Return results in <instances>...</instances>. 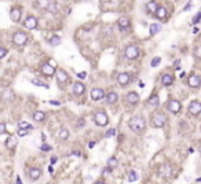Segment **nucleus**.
Masks as SVG:
<instances>
[{
    "instance_id": "8",
    "label": "nucleus",
    "mask_w": 201,
    "mask_h": 184,
    "mask_svg": "<svg viewBox=\"0 0 201 184\" xmlns=\"http://www.w3.org/2000/svg\"><path fill=\"white\" fill-rule=\"evenodd\" d=\"M55 76H57V83H58L59 85H64L66 84L69 81V76L68 73L65 72V70H62V69H58V72H55Z\"/></svg>"
},
{
    "instance_id": "41",
    "label": "nucleus",
    "mask_w": 201,
    "mask_h": 184,
    "mask_svg": "<svg viewBox=\"0 0 201 184\" xmlns=\"http://www.w3.org/2000/svg\"><path fill=\"white\" fill-rule=\"evenodd\" d=\"M77 126H79V128H83V126H85V120H84V118H80L79 121H77Z\"/></svg>"
},
{
    "instance_id": "39",
    "label": "nucleus",
    "mask_w": 201,
    "mask_h": 184,
    "mask_svg": "<svg viewBox=\"0 0 201 184\" xmlns=\"http://www.w3.org/2000/svg\"><path fill=\"white\" fill-rule=\"evenodd\" d=\"M200 18H201V12H197L196 17L193 18V22H191V23H193V25H197V23H198V21H200Z\"/></svg>"
},
{
    "instance_id": "14",
    "label": "nucleus",
    "mask_w": 201,
    "mask_h": 184,
    "mask_svg": "<svg viewBox=\"0 0 201 184\" xmlns=\"http://www.w3.org/2000/svg\"><path fill=\"white\" fill-rule=\"evenodd\" d=\"M42 73L44 74V76H47V77H51V76H54V73H55V68L51 66L50 63H44L42 66Z\"/></svg>"
},
{
    "instance_id": "43",
    "label": "nucleus",
    "mask_w": 201,
    "mask_h": 184,
    "mask_svg": "<svg viewBox=\"0 0 201 184\" xmlns=\"http://www.w3.org/2000/svg\"><path fill=\"white\" fill-rule=\"evenodd\" d=\"M174 69H175V70H180V61H175Z\"/></svg>"
},
{
    "instance_id": "9",
    "label": "nucleus",
    "mask_w": 201,
    "mask_h": 184,
    "mask_svg": "<svg viewBox=\"0 0 201 184\" xmlns=\"http://www.w3.org/2000/svg\"><path fill=\"white\" fill-rule=\"evenodd\" d=\"M159 174L160 177H163V179H167V177H171V174H172V169L169 165H161L159 168Z\"/></svg>"
},
{
    "instance_id": "35",
    "label": "nucleus",
    "mask_w": 201,
    "mask_h": 184,
    "mask_svg": "<svg viewBox=\"0 0 201 184\" xmlns=\"http://www.w3.org/2000/svg\"><path fill=\"white\" fill-rule=\"evenodd\" d=\"M113 136H116V129H114V128H110V129L105 133V137L109 139V137H113Z\"/></svg>"
},
{
    "instance_id": "13",
    "label": "nucleus",
    "mask_w": 201,
    "mask_h": 184,
    "mask_svg": "<svg viewBox=\"0 0 201 184\" xmlns=\"http://www.w3.org/2000/svg\"><path fill=\"white\" fill-rule=\"evenodd\" d=\"M24 25H25V28H26L28 30H33V29H36V26H37V19L32 15L28 17L26 19H25V22H24Z\"/></svg>"
},
{
    "instance_id": "15",
    "label": "nucleus",
    "mask_w": 201,
    "mask_h": 184,
    "mask_svg": "<svg viewBox=\"0 0 201 184\" xmlns=\"http://www.w3.org/2000/svg\"><path fill=\"white\" fill-rule=\"evenodd\" d=\"M117 25H119V28H120L121 30H125V29L130 28L131 21H130V18H128V17H121V18L117 21Z\"/></svg>"
},
{
    "instance_id": "50",
    "label": "nucleus",
    "mask_w": 201,
    "mask_h": 184,
    "mask_svg": "<svg viewBox=\"0 0 201 184\" xmlns=\"http://www.w3.org/2000/svg\"><path fill=\"white\" fill-rule=\"evenodd\" d=\"M72 154H73V155H80V153H79V151H73V153H72Z\"/></svg>"
},
{
    "instance_id": "36",
    "label": "nucleus",
    "mask_w": 201,
    "mask_h": 184,
    "mask_svg": "<svg viewBox=\"0 0 201 184\" xmlns=\"http://www.w3.org/2000/svg\"><path fill=\"white\" fill-rule=\"evenodd\" d=\"M29 132H30L29 129H25V128H19V129H18V136H19V137H24V136H26Z\"/></svg>"
},
{
    "instance_id": "48",
    "label": "nucleus",
    "mask_w": 201,
    "mask_h": 184,
    "mask_svg": "<svg viewBox=\"0 0 201 184\" xmlns=\"http://www.w3.org/2000/svg\"><path fill=\"white\" fill-rule=\"evenodd\" d=\"M96 143L95 142H90L88 143V148H94V146H95Z\"/></svg>"
},
{
    "instance_id": "44",
    "label": "nucleus",
    "mask_w": 201,
    "mask_h": 184,
    "mask_svg": "<svg viewBox=\"0 0 201 184\" xmlns=\"http://www.w3.org/2000/svg\"><path fill=\"white\" fill-rule=\"evenodd\" d=\"M42 150H43V151H50V150H51V147H50V146H47V144H43V146H42Z\"/></svg>"
},
{
    "instance_id": "6",
    "label": "nucleus",
    "mask_w": 201,
    "mask_h": 184,
    "mask_svg": "<svg viewBox=\"0 0 201 184\" xmlns=\"http://www.w3.org/2000/svg\"><path fill=\"white\" fill-rule=\"evenodd\" d=\"M124 55H125L127 59H137L138 55H139V50H138V47L135 44H131V45H128V47L125 48Z\"/></svg>"
},
{
    "instance_id": "28",
    "label": "nucleus",
    "mask_w": 201,
    "mask_h": 184,
    "mask_svg": "<svg viewBox=\"0 0 201 184\" xmlns=\"http://www.w3.org/2000/svg\"><path fill=\"white\" fill-rule=\"evenodd\" d=\"M160 30H161V25H160V23H152V25H150V34H152V36L157 34Z\"/></svg>"
},
{
    "instance_id": "23",
    "label": "nucleus",
    "mask_w": 201,
    "mask_h": 184,
    "mask_svg": "<svg viewBox=\"0 0 201 184\" xmlns=\"http://www.w3.org/2000/svg\"><path fill=\"white\" fill-rule=\"evenodd\" d=\"M117 99H119V96H117V94L116 92H113V91L106 95V102H107L109 105H114V103L117 102Z\"/></svg>"
},
{
    "instance_id": "4",
    "label": "nucleus",
    "mask_w": 201,
    "mask_h": 184,
    "mask_svg": "<svg viewBox=\"0 0 201 184\" xmlns=\"http://www.w3.org/2000/svg\"><path fill=\"white\" fill-rule=\"evenodd\" d=\"M165 109L168 111H171L172 114H178L180 111V109H182V105H180L178 100H168L167 103H165Z\"/></svg>"
},
{
    "instance_id": "49",
    "label": "nucleus",
    "mask_w": 201,
    "mask_h": 184,
    "mask_svg": "<svg viewBox=\"0 0 201 184\" xmlns=\"http://www.w3.org/2000/svg\"><path fill=\"white\" fill-rule=\"evenodd\" d=\"M189 8H191V3H189V4L185 7V10H189Z\"/></svg>"
},
{
    "instance_id": "3",
    "label": "nucleus",
    "mask_w": 201,
    "mask_h": 184,
    "mask_svg": "<svg viewBox=\"0 0 201 184\" xmlns=\"http://www.w3.org/2000/svg\"><path fill=\"white\" fill-rule=\"evenodd\" d=\"M94 121L98 126H105L109 120H107V116H106V113L103 110H98L95 113V116H94Z\"/></svg>"
},
{
    "instance_id": "38",
    "label": "nucleus",
    "mask_w": 201,
    "mask_h": 184,
    "mask_svg": "<svg viewBox=\"0 0 201 184\" xmlns=\"http://www.w3.org/2000/svg\"><path fill=\"white\" fill-rule=\"evenodd\" d=\"M18 126H19V128H25V129H29V131H32V125H29L28 122L21 121L19 124H18Z\"/></svg>"
},
{
    "instance_id": "37",
    "label": "nucleus",
    "mask_w": 201,
    "mask_h": 184,
    "mask_svg": "<svg viewBox=\"0 0 201 184\" xmlns=\"http://www.w3.org/2000/svg\"><path fill=\"white\" fill-rule=\"evenodd\" d=\"M32 81V84H35V85H39V87H44V88H47L48 90V85L47 84H43L42 81H39V80H35V79H32L30 80Z\"/></svg>"
},
{
    "instance_id": "46",
    "label": "nucleus",
    "mask_w": 201,
    "mask_h": 184,
    "mask_svg": "<svg viewBox=\"0 0 201 184\" xmlns=\"http://www.w3.org/2000/svg\"><path fill=\"white\" fill-rule=\"evenodd\" d=\"M85 76H87V73H85V72H81V73L77 74V77H79V79H84Z\"/></svg>"
},
{
    "instance_id": "31",
    "label": "nucleus",
    "mask_w": 201,
    "mask_h": 184,
    "mask_svg": "<svg viewBox=\"0 0 201 184\" xmlns=\"http://www.w3.org/2000/svg\"><path fill=\"white\" fill-rule=\"evenodd\" d=\"M48 43H50V45H53V47H55V45H58V44H61V39H59L58 36H53L50 40H48Z\"/></svg>"
},
{
    "instance_id": "1",
    "label": "nucleus",
    "mask_w": 201,
    "mask_h": 184,
    "mask_svg": "<svg viewBox=\"0 0 201 184\" xmlns=\"http://www.w3.org/2000/svg\"><path fill=\"white\" fill-rule=\"evenodd\" d=\"M128 126H130V129L135 133H142L145 131V128H146V121H145V118L141 116H135V117H131L130 118V121H128Z\"/></svg>"
},
{
    "instance_id": "42",
    "label": "nucleus",
    "mask_w": 201,
    "mask_h": 184,
    "mask_svg": "<svg viewBox=\"0 0 201 184\" xmlns=\"http://www.w3.org/2000/svg\"><path fill=\"white\" fill-rule=\"evenodd\" d=\"M6 133V124L4 122H0V135Z\"/></svg>"
},
{
    "instance_id": "40",
    "label": "nucleus",
    "mask_w": 201,
    "mask_h": 184,
    "mask_svg": "<svg viewBox=\"0 0 201 184\" xmlns=\"http://www.w3.org/2000/svg\"><path fill=\"white\" fill-rule=\"evenodd\" d=\"M6 55H7V50L3 47H0V59H3Z\"/></svg>"
},
{
    "instance_id": "7",
    "label": "nucleus",
    "mask_w": 201,
    "mask_h": 184,
    "mask_svg": "<svg viewBox=\"0 0 201 184\" xmlns=\"http://www.w3.org/2000/svg\"><path fill=\"white\" fill-rule=\"evenodd\" d=\"M187 111L190 113L191 116H198L201 113V103L198 100H191L190 105L187 106Z\"/></svg>"
},
{
    "instance_id": "11",
    "label": "nucleus",
    "mask_w": 201,
    "mask_h": 184,
    "mask_svg": "<svg viewBox=\"0 0 201 184\" xmlns=\"http://www.w3.org/2000/svg\"><path fill=\"white\" fill-rule=\"evenodd\" d=\"M187 84L190 85L191 88H198L201 84V77L200 76H196V74H191L190 77L187 79Z\"/></svg>"
},
{
    "instance_id": "32",
    "label": "nucleus",
    "mask_w": 201,
    "mask_h": 184,
    "mask_svg": "<svg viewBox=\"0 0 201 184\" xmlns=\"http://www.w3.org/2000/svg\"><path fill=\"white\" fill-rule=\"evenodd\" d=\"M137 180H138V173L135 170H131L130 174H128V181H130V183H134V181H137Z\"/></svg>"
},
{
    "instance_id": "5",
    "label": "nucleus",
    "mask_w": 201,
    "mask_h": 184,
    "mask_svg": "<svg viewBox=\"0 0 201 184\" xmlns=\"http://www.w3.org/2000/svg\"><path fill=\"white\" fill-rule=\"evenodd\" d=\"M28 40V36L26 33H24V32H15L14 33V36H12V41H14V44L15 45H25V43H26Z\"/></svg>"
},
{
    "instance_id": "18",
    "label": "nucleus",
    "mask_w": 201,
    "mask_h": 184,
    "mask_svg": "<svg viewBox=\"0 0 201 184\" xmlns=\"http://www.w3.org/2000/svg\"><path fill=\"white\" fill-rule=\"evenodd\" d=\"M161 84L164 85V87H169V85L174 84V76L172 74H163V77H161Z\"/></svg>"
},
{
    "instance_id": "26",
    "label": "nucleus",
    "mask_w": 201,
    "mask_h": 184,
    "mask_svg": "<svg viewBox=\"0 0 201 184\" xmlns=\"http://www.w3.org/2000/svg\"><path fill=\"white\" fill-rule=\"evenodd\" d=\"M157 7H159V6H157V3L152 0V1H149L148 4H146V10H148L150 14H154V12H156V10H157Z\"/></svg>"
},
{
    "instance_id": "30",
    "label": "nucleus",
    "mask_w": 201,
    "mask_h": 184,
    "mask_svg": "<svg viewBox=\"0 0 201 184\" xmlns=\"http://www.w3.org/2000/svg\"><path fill=\"white\" fill-rule=\"evenodd\" d=\"M159 103H160V100H159V96L157 95H152L148 100L149 106H159Z\"/></svg>"
},
{
    "instance_id": "19",
    "label": "nucleus",
    "mask_w": 201,
    "mask_h": 184,
    "mask_svg": "<svg viewBox=\"0 0 201 184\" xmlns=\"http://www.w3.org/2000/svg\"><path fill=\"white\" fill-rule=\"evenodd\" d=\"M40 176H42V169L40 168H30V170H29V177L32 180H37L40 179Z\"/></svg>"
},
{
    "instance_id": "33",
    "label": "nucleus",
    "mask_w": 201,
    "mask_h": 184,
    "mask_svg": "<svg viewBox=\"0 0 201 184\" xmlns=\"http://www.w3.org/2000/svg\"><path fill=\"white\" fill-rule=\"evenodd\" d=\"M48 3H50V0H37V6L40 8H47Z\"/></svg>"
},
{
    "instance_id": "45",
    "label": "nucleus",
    "mask_w": 201,
    "mask_h": 184,
    "mask_svg": "<svg viewBox=\"0 0 201 184\" xmlns=\"http://www.w3.org/2000/svg\"><path fill=\"white\" fill-rule=\"evenodd\" d=\"M196 58H200V45L196 47Z\"/></svg>"
},
{
    "instance_id": "29",
    "label": "nucleus",
    "mask_w": 201,
    "mask_h": 184,
    "mask_svg": "<svg viewBox=\"0 0 201 184\" xmlns=\"http://www.w3.org/2000/svg\"><path fill=\"white\" fill-rule=\"evenodd\" d=\"M117 165H119V161H117V158H114V157H112V158H109L107 159V168L110 169H114V168H117Z\"/></svg>"
},
{
    "instance_id": "25",
    "label": "nucleus",
    "mask_w": 201,
    "mask_h": 184,
    "mask_svg": "<svg viewBox=\"0 0 201 184\" xmlns=\"http://www.w3.org/2000/svg\"><path fill=\"white\" fill-rule=\"evenodd\" d=\"M46 10H48L51 14H57L58 12V6H57V1H54V0H50V3H48L47 8Z\"/></svg>"
},
{
    "instance_id": "20",
    "label": "nucleus",
    "mask_w": 201,
    "mask_h": 184,
    "mask_svg": "<svg viewBox=\"0 0 201 184\" xmlns=\"http://www.w3.org/2000/svg\"><path fill=\"white\" fill-rule=\"evenodd\" d=\"M18 144V140H17V137L14 136H8L7 137V140H6V147L12 150V148H15V146Z\"/></svg>"
},
{
    "instance_id": "22",
    "label": "nucleus",
    "mask_w": 201,
    "mask_h": 184,
    "mask_svg": "<svg viewBox=\"0 0 201 184\" xmlns=\"http://www.w3.org/2000/svg\"><path fill=\"white\" fill-rule=\"evenodd\" d=\"M32 118L35 120L36 122H42V121H44V118H46V113L44 111H35L32 114Z\"/></svg>"
},
{
    "instance_id": "2",
    "label": "nucleus",
    "mask_w": 201,
    "mask_h": 184,
    "mask_svg": "<svg viewBox=\"0 0 201 184\" xmlns=\"http://www.w3.org/2000/svg\"><path fill=\"white\" fill-rule=\"evenodd\" d=\"M150 122H152V125H153L154 128H163V126L168 122V120H167V116H165L164 113L156 111V113H153L152 117H150Z\"/></svg>"
},
{
    "instance_id": "24",
    "label": "nucleus",
    "mask_w": 201,
    "mask_h": 184,
    "mask_svg": "<svg viewBox=\"0 0 201 184\" xmlns=\"http://www.w3.org/2000/svg\"><path fill=\"white\" fill-rule=\"evenodd\" d=\"M154 14H156V17H157L159 19H164L168 12H167V8H165V7H157V10H156Z\"/></svg>"
},
{
    "instance_id": "27",
    "label": "nucleus",
    "mask_w": 201,
    "mask_h": 184,
    "mask_svg": "<svg viewBox=\"0 0 201 184\" xmlns=\"http://www.w3.org/2000/svg\"><path fill=\"white\" fill-rule=\"evenodd\" d=\"M58 137L61 139V140H66V139H69V131L68 129H65V128H61L58 131Z\"/></svg>"
},
{
    "instance_id": "47",
    "label": "nucleus",
    "mask_w": 201,
    "mask_h": 184,
    "mask_svg": "<svg viewBox=\"0 0 201 184\" xmlns=\"http://www.w3.org/2000/svg\"><path fill=\"white\" fill-rule=\"evenodd\" d=\"M50 103H51V105H54V106H59V105H61V103H59V102H57V100H50Z\"/></svg>"
},
{
    "instance_id": "34",
    "label": "nucleus",
    "mask_w": 201,
    "mask_h": 184,
    "mask_svg": "<svg viewBox=\"0 0 201 184\" xmlns=\"http://www.w3.org/2000/svg\"><path fill=\"white\" fill-rule=\"evenodd\" d=\"M160 62H161V58H160V57H156V58L152 59L150 66H152V68H156V66H159V65H160Z\"/></svg>"
},
{
    "instance_id": "16",
    "label": "nucleus",
    "mask_w": 201,
    "mask_h": 184,
    "mask_svg": "<svg viewBox=\"0 0 201 184\" xmlns=\"http://www.w3.org/2000/svg\"><path fill=\"white\" fill-rule=\"evenodd\" d=\"M85 92V87L83 83H80V81H77V83H74L73 84V94L77 95V96H80V95H83Z\"/></svg>"
},
{
    "instance_id": "17",
    "label": "nucleus",
    "mask_w": 201,
    "mask_h": 184,
    "mask_svg": "<svg viewBox=\"0 0 201 184\" xmlns=\"http://www.w3.org/2000/svg\"><path fill=\"white\" fill-rule=\"evenodd\" d=\"M10 18H11V21L18 22L19 19H21V10H19L18 7L11 8V11H10Z\"/></svg>"
},
{
    "instance_id": "12",
    "label": "nucleus",
    "mask_w": 201,
    "mask_h": 184,
    "mask_svg": "<svg viewBox=\"0 0 201 184\" xmlns=\"http://www.w3.org/2000/svg\"><path fill=\"white\" fill-rule=\"evenodd\" d=\"M130 81H131V77H130V74L128 73H120L117 76V83L121 85V87H125V85L130 84Z\"/></svg>"
},
{
    "instance_id": "21",
    "label": "nucleus",
    "mask_w": 201,
    "mask_h": 184,
    "mask_svg": "<svg viewBox=\"0 0 201 184\" xmlns=\"http://www.w3.org/2000/svg\"><path fill=\"white\" fill-rule=\"evenodd\" d=\"M127 100L130 103H132V105H137L138 102H139V95L137 92H128L127 94Z\"/></svg>"
},
{
    "instance_id": "10",
    "label": "nucleus",
    "mask_w": 201,
    "mask_h": 184,
    "mask_svg": "<svg viewBox=\"0 0 201 184\" xmlns=\"http://www.w3.org/2000/svg\"><path fill=\"white\" fill-rule=\"evenodd\" d=\"M105 98V91L102 90V88H94V90L91 91V99L98 102V100L103 99Z\"/></svg>"
}]
</instances>
